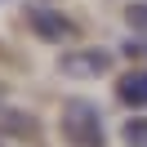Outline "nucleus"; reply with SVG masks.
<instances>
[{
  "instance_id": "nucleus-3",
  "label": "nucleus",
  "mask_w": 147,
  "mask_h": 147,
  "mask_svg": "<svg viewBox=\"0 0 147 147\" xmlns=\"http://www.w3.org/2000/svg\"><path fill=\"white\" fill-rule=\"evenodd\" d=\"M27 22H31V31H36L40 40H54V45H63V40L80 36V31H76V22L67 18V13L45 9V5H31V9H27Z\"/></svg>"
},
{
  "instance_id": "nucleus-6",
  "label": "nucleus",
  "mask_w": 147,
  "mask_h": 147,
  "mask_svg": "<svg viewBox=\"0 0 147 147\" xmlns=\"http://www.w3.org/2000/svg\"><path fill=\"white\" fill-rule=\"evenodd\" d=\"M120 138H125V147H147V116H129L120 125Z\"/></svg>"
},
{
  "instance_id": "nucleus-4",
  "label": "nucleus",
  "mask_w": 147,
  "mask_h": 147,
  "mask_svg": "<svg viewBox=\"0 0 147 147\" xmlns=\"http://www.w3.org/2000/svg\"><path fill=\"white\" fill-rule=\"evenodd\" d=\"M0 134L31 143V138L40 134V125H36V116H31V111H22V107H0Z\"/></svg>"
},
{
  "instance_id": "nucleus-7",
  "label": "nucleus",
  "mask_w": 147,
  "mask_h": 147,
  "mask_svg": "<svg viewBox=\"0 0 147 147\" xmlns=\"http://www.w3.org/2000/svg\"><path fill=\"white\" fill-rule=\"evenodd\" d=\"M125 22L138 31V36H147V0H129L125 5Z\"/></svg>"
},
{
  "instance_id": "nucleus-5",
  "label": "nucleus",
  "mask_w": 147,
  "mask_h": 147,
  "mask_svg": "<svg viewBox=\"0 0 147 147\" xmlns=\"http://www.w3.org/2000/svg\"><path fill=\"white\" fill-rule=\"evenodd\" d=\"M116 98L125 107H147V67H134L116 80Z\"/></svg>"
},
{
  "instance_id": "nucleus-2",
  "label": "nucleus",
  "mask_w": 147,
  "mask_h": 147,
  "mask_svg": "<svg viewBox=\"0 0 147 147\" xmlns=\"http://www.w3.org/2000/svg\"><path fill=\"white\" fill-rule=\"evenodd\" d=\"M111 63H116V54L111 49H94V45H80V49H67L63 58H58V71L63 76H76V80H94V76L111 71Z\"/></svg>"
},
{
  "instance_id": "nucleus-1",
  "label": "nucleus",
  "mask_w": 147,
  "mask_h": 147,
  "mask_svg": "<svg viewBox=\"0 0 147 147\" xmlns=\"http://www.w3.org/2000/svg\"><path fill=\"white\" fill-rule=\"evenodd\" d=\"M63 138L71 147H107V129H102V111L94 107L89 98H67L63 102Z\"/></svg>"
},
{
  "instance_id": "nucleus-8",
  "label": "nucleus",
  "mask_w": 147,
  "mask_h": 147,
  "mask_svg": "<svg viewBox=\"0 0 147 147\" xmlns=\"http://www.w3.org/2000/svg\"><path fill=\"white\" fill-rule=\"evenodd\" d=\"M125 54H138V58H147V40H129V45H125Z\"/></svg>"
}]
</instances>
